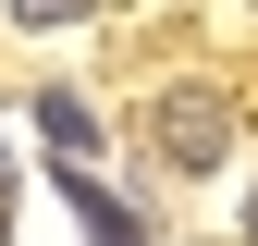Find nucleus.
Instances as JSON below:
<instances>
[{
  "label": "nucleus",
  "instance_id": "f257e3e1",
  "mask_svg": "<svg viewBox=\"0 0 258 246\" xmlns=\"http://www.w3.org/2000/svg\"><path fill=\"white\" fill-rule=\"evenodd\" d=\"M148 148H160V172H184V184L221 172V160H234V99H221L209 74H172L148 99Z\"/></svg>",
  "mask_w": 258,
  "mask_h": 246
},
{
  "label": "nucleus",
  "instance_id": "f03ea898",
  "mask_svg": "<svg viewBox=\"0 0 258 246\" xmlns=\"http://www.w3.org/2000/svg\"><path fill=\"white\" fill-rule=\"evenodd\" d=\"M61 209H74V222H86V246H160V234L136 222V209H123L111 184L86 172V160H61Z\"/></svg>",
  "mask_w": 258,
  "mask_h": 246
},
{
  "label": "nucleus",
  "instance_id": "7ed1b4c3",
  "mask_svg": "<svg viewBox=\"0 0 258 246\" xmlns=\"http://www.w3.org/2000/svg\"><path fill=\"white\" fill-rule=\"evenodd\" d=\"M37 136L61 148V160H86V148H99V111H86L74 86H37Z\"/></svg>",
  "mask_w": 258,
  "mask_h": 246
},
{
  "label": "nucleus",
  "instance_id": "20e7f679",
  "mask_svg": "<svg viewBox=\"0 0 258 246\" xmlns=\"http://www.w3.org/2000/svg\"><path fill=\"white\" fill-rule=\"evenodd\" d=\"M74 13H99V0H13V25H74Z\"/></svg>",
  "mask_w": 258,
  "mask_h": 246
},
{
  "label": "nucleus",
  "instance_id": "39448f33",
  "mask_svg": "<svg viewBox=\"0 0 258 246\" xmlns=\"http://www.w3.org/2000/svg\"><path fill=\"white\" fill-rule=\"evenodd\" d=\"M0 246H13V148H0Z\"/></svg>",
  "mask_w": 258,
  "mask_h": 246
},
{
  "label": "nucleus",
  "instance_id": "423d86ee",
  "mask_svg": "<svg viewBox=\"0 0 258 246\" xmlns=\"http://www.w3.org/2000/svg\"><path fill=\"white\" fill-rule=\"evenodd\" d=\"M246 246H258V197H246Z\"/></svg>",
  "mask_w": 258,
  "mask_h": 246
}]
</instances>
